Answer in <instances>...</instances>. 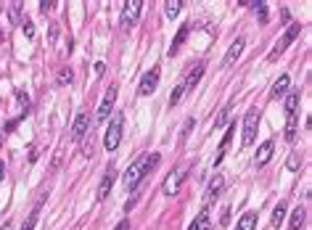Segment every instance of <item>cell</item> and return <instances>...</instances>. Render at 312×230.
Wrapping results in <instances>:
<instances>
[{"label": "cell", "mask_w": 312, "mask_h": 230, "mask_svg": "<svg viewBox=\"0 0 312 230\" xmlns=\"http://www.w3.org/2000/svg\"><path fill=\"white\" fill-rule=\"evenodd\" d=\"M156 164H159V154H143V156H138V159L127 167V172L122 175V183L127 185V188H138L140 180H143V177L149 175Z\"/></svg>", "instance_id": "cell-1"}, {"label": "cell", "mask_w": 312, "mask_h": 230, "mask_svg": "<svg viewBox=\"0 0 312 230\" xmlns=\"http://www.w3.org/2000/svg\"><path fill=\"white\" fill-rule=\"evenodd\" d=\"M122 127H124V114L117 111V114L111 116V122H109V130H106V135H104V145H106L109 154L117 151L119 143H122Z\"/></svg>", "instance_id": "cell-2"}, {"label": "cell", "mask_w": 312, "mask_h": 230, "mask_svg": "<svg viewBox=\"0 0 312 230\" xmlns=\"http://www.w3.org/2000/svg\"><path fill=\"white\" fill-rule=\"evenodd\" d=\"M299 32H302V24H299V21H294V24H288V29L283 32V37H281V40L275 43V48L270 50L267 61H275L278 56H281L283 50H286V48H288V45H291V43H294V40H297V37H299Z\"/></svg>", "instance_id": "cell-3"}, {"label": "cell", "mask_w": 312, "mask_h": 230, "mask_svg": "<svg viewBox=\"0 0 312 230\" xmlns=\"http://www.w3.org/2000/svg\"><path fill=\"white\" fill-rule=\"evenodd\" d=\"M140 11H143V0H127V3H124V8H122V16H119V24H122L124 29L135 27Z\"/></svg>", "instance_id": "cell-4"}, {"label": "cell", "mask_w": 312, "mask_h": 230, "mask_svg": "<svg viewBox=\"0 0 312 230\" xmlns=\"http://www.w3.org/2000/svg\"><path fill=\"white\" fill-rule=\"evenodd\" d=\"M257 127H259V111L252 109L246 116H243V145H252L254 138H257Z\"/></svg>", "instance_id": "cell-5"}, {"label": "cell", "mask_w": 312, "mask_h": 230, "mask_svg": "<svg viewBox=\"0 0 312 230\" xmlns=\"http://www.w3.org/2000/svg\"><path fill=\"white\" fill-rule=\"evenodd\" d=\"M114 101H117V85H111V87H109V93H106V95H104V101H101L98 111H95V122H98V125H104V122L109 119L111 109H114Z\"/></svg>", "instance_id": "cell-6"}, {"label": "cell", "mask_w": 312, "mask_h": 230, "mask_svg": "<svg viewBox=\"0 0 312 230\" xmlns=\"http://www.w3.org/2000/svg\"><path fill=\"white\" fill-rule=\"evenodd\" d=\"M90 125H93V122H90V114H88V111H79L74 125H72V140H82L85 135H88Z\"/></svg>", "instance_id": "cell-7"}, {"label": "cell", "mask_w": 312, "mask_h": 230, "mask_svg": "<svg viewBox=\"0 0 312 230\" xmlns=\"http://www.w3.org/2000/svg\"><path fill=\"white\" fill-rule=\"evenodd\" d=\"M159 77H162V72H159V66H154L151 72H146L143 74V80H140V87H138V93L140 95H151L156 90V85H159Z\"/></svg>", "instance_id": "cell-8"}, {"label": "cell", "mask_w": 312, "mask_h": 230, "mask_svg": "<svg viewBox=\"0 0 312 230\" xmlns=\"http://www.w3.org/2000/svg\"><path fill=\"white\" fill-rule=\"evenodd\" d=\"M183 180H185V172H172V175H167V180H164V185H162V190H164V196H175L180 190V185H183Z\"/></svg>", "instance_id": "cell-9"}, {"label": "cell", "mask_w": 312, "mask_h": 230, "mask_svg": "<svg viewBox=\"0 0 312 230\" xmlns=\"http://www.w3.org/2000/svg\"><path fill=\"white\" fill-rule=\"evenodd\" d=\"M111 185H114V167H106V175H104V180H101L98 185V193H95V199L98 201H106L109 199V193H111Z\"/></svg>", "instance_id": "cell-10"}, {"label": "cell", "mask_w": 312, "mask_h": 230, "mask_svg": "<svg viewBox=\"0 0 312 230\" xmlns=\"http://www.w3.org/2000/svg\"><path fill=\"white\" fill-rule=\"evenodd\" d=\"M273 151H275V143H273V140H265V143L257 148V156H254V164H257V167H265L270 159H273Z\"/></svg>", "instance_id": "cell-11"}, {"label": "cell", "mask_w": 312, "mask_h": 230, "mask_svg": "<svg viewBox=\"0 0 312 230\" xmlns=\"http://www.w3.org/2000/svg\"><path fill=\"white\" fill-rule=\"evenodd\" d=\"M243 45H246V43H243V37H238V40L233 43V45L228 48V53H225V58H223V66H233L236 61H238V56L243 53Z\"/></svg>", "instance_id": "cell-12"}, {"label": "cell", "mask_w": 312, "mask_h": 230, "mask_svg": "<svg viewBox=\"0 0 312 230\" xmlns=\"http://www.w3.org/2000/svg\"><path fill=\"white\" fill-rule=\"evenodd\" d=\"M297 130H299V116H297V111H291V114H286V130H283V138L291 143V140L297 138Z\"/></svg>", "instance_id": "cell-13"}, {"label": "cell", "mask_w": 312, "mask_h": 230, "mask_svg": "<svg viewBox=\"0 0 312 230\" xmlns=\"http://www.w3.org/2000/svg\"><path fill=\"white\" fill-rule=\"evenodd\" d=\"M201 77H204V64H198V66H193V72L185 77V82H183L180 87H183L185 93H191V90H193V87L198 85V80H201Z\"/></svg>", "instance_id": "cell-14"}, {"label": "cell", "mask_w": 312, "mask_h": 230, "mask_svg": "<svg viewBox=\"0 0 312 230\" xmlns=\"http://www.w3.org/2000/svg\"><path fill=\"white\" fill-rule=\"evenodd\" d=\"M288 87H291V80H288V74H281L275 80L273 90H270V98H283V95L288 93Z\"/></svg>", "instance_id": "cell-15"}, {"label": "cell", "mask_w": 312, "mask_h": 230, "mask_svg": "<svg viewBox=\"0 0 312 230\" xmlns=\"http://www.w3.org/2000/svg\"><path fill=\"white\" fill-rule=\"evenodd\" d=\"M233 132H236V122L233 125H228V132H225V138L220 140V148H217V156H214V167L223 161V156H225V151H228V145H230V138H233Z\"/></svg>", "instance_id": "cell-16"}, {"label": "cell", "mask_w": 312, "mask_h": 230, "mask_svg": "<svg viewBox=\"0 0 312 230\" xmlns=\"http://www.w3.org/2000/svg\"><path fill=\"white\" fill-rule=\"evenodd\" d=\"M188 230H212V220H209V209H201L198 217H193V222L188 225Z\"/></svg>", "instance_id": "cell-17"}, {"label": "cell", "mask_w": 312, "mask_h": 230, "mask_svg": "<svg viewBox=\"0 0 312 230\" xmlns=\"http://www.w3.org/2000/svg\"><path fill=\"white\" fill-rule=\"evenodd\" d=\"M188 32H191V24H185V27H180V32L175 35V40H172V48H169V56H175L180 50V45L185 43V37H188Z\"/></svg>", "instance_id": "cell-18"}, {"label": "cell", "mask_w": 312, "mask_h": 230, "mask_svg": "<svg viewBox=\"0 0 312 230\" xmlns=\"http://www.w3.org/2000/svg\"><path fill=\"white\" fill-rule=\"evenodd\" d=\"M223 185H225V180H223V177H214V180L212 183H209V188H207V196H204V199H207V201H212V199H217V196H220V190H223Z\"/></svg>", "instance_id": "cell-19"}, {"label": "cell", "mask_w": 312, "mask_h": 230, "mask_svg": "<svg viewBox=\"0 0 312 230\" xmlns=\"http://www.w3.org/2000/svg\"><path fill=\"white\" fill-rule=\"evenodd\" d=\"M254 228H257V215L254 212H246L236 225V230H254Z\"/></svg>", "instance_id": "cell-20"}, {"label": "cell", "mask_w": 312, "mask_h": 230, "mask_svg": "<svg viewBox=\"0 0 312 230\" xmlns=\"http://www.w3.org/2000/svg\"><path fill=\"white\" fill-rule=\"evenodd\" d=\"M183 5H185L183 0H167V3H164V14H167V19H175Z\"/></svg>", "instance_id": "cell-21"}, {"label": "cell", "mask_w": 312, "mask_h": 230, "mask_svg": "<svg viewBox=\"0 0 312 230\" xmlns=\"http://www.w3.org/2000/svg\"><path fill=\"white\" fill-rule=\"evenodd\" d=\"M299 90H288L286 93V114H291V111H297L299 109Z\"/></svg>", "instance_id": "cell-22"}, {"label": "cell", "mask_w": 312, "mask_h": 230, "mask_svg": "<svg viewBox=\"0 0 312 230\" xmlns=\"http://www.w3.org/2000/svg\"><path fill=\"white\" fill-rule=\"evenodd\" d=\"M304 217H307V212L304 209H294V215H291V225H288V230H302V225H304Z\"/></svg>", "instance_id": "cell-23"}, {"label": "cell", "mask_w": 312, "mask_h": 230, "mask_svg": "<svg viewBox=\"0 0 312 230\" xmlns=\"http://www.w3.org/2000/svg\"><path fill=\"white\" fill-rule=\"evenodd\" d=\"M283 220H286V204H278L275 209H273V225L278 228Z\"/></svg>", "instance_id": "cell-24"}, {"label": "cell", "mask_w": 312, "mask_h": 230, "mask_svg": "<svg viewBox=\"0 0 312 230\" xmlns=\"http://www.w3.org/2000/svg\"><path fill=\"white\" fill-rule=\"evenodd\" d=\"M72 80H74L72 69H61V72H59V77H56V82H59L61 87H64V85H72Z\"/></svg>", "instance_id": "cell-25"}, {"label": "cell", "mask_w": 312, "mask_h": 230, "mask_svg": "<svg viewBox=\"0 0 312 230\" xmlns=\"http://www.w3.org/2000/svg\"><path fill=\"white\" fill-rule=\"evenodd\" d=\"M21 29H24V37H27V40H32V37H35V24H32L30 19H21Z\"/></svg>", "instance_id": "cell-26"}, {"label": "cell", "mask_w": 312, "mask_h": 230, "mask_svg": "<svg viewBox=\"0 0 312 230\" xmlns=\"http://www.w3.org/2000/svg\"><path fill=\"white\" fill-rule=\"evenodd\" d=\"M11 21L21 24V3H11Z\"/></svg>", "instance_id": "cell-27"}, {"label": "cell", "mask_w": 312, "mask_h": 230, "mask_svg": "<svg viewBox=\"0 0 312 230\" xmlns=\"http://www.w3.org/2000/svg\"><path fill=\"white\" fill-rule=\"evenodd\" d=\"M183 95H185V90H183V87H175V90L172 93H169V106H178L180 103V98H183Z\"/></svg>", "instance_id": "cell-28"}, {"label": "cell", "mask_w": 312, "mask_h": 230, "mask_svg": "<svg viewBox=\"0 0 312 230\" xmlns=\"http://www.w3.org/2000/svg\"><path fill=\"white\" fill-rule=\"evenodd\" d=\"M286 167L288 170H299V167H302V156L297 154V151H294L291 156H288V161H286Z\"/></svg>", "instance_id": "cell-29"}, {"label": "cell", "mask_w": 312, "mask_h": 230, "mask_svg": "<svg viewBox=\"0 0 312 230\" xmlns=\"http://www.w3.org/2000/svg\"><path fill=\"white\" fill-rule=\"evenodd\" d=\"M228 114H230V106H225V109L217 114V119H214V127H223L225 122H228Z\"/></svg>", "instance_id": "cell-30"}, {"label": "cell", "mask_w": 312, "mask_h": 230, "mask_svg": "<svg viewBox=\"0 0 312 230\" xmlns=\"http://www.w3.org/2000/svg\"><path fill=\"white\" fill-rule=\"evenodd\" d=\"M193 125H196V119H193V116H188V119H185V125H183V132H180V138H188L191 135V130H193Z\"/></svg>", "instance_id": "cell-31"}, {"label": "cell", "mask_w": 312, "mask_h": 230, "mask_svg": "<svg viewBox=\"0 0 312 230\" xmlns=\"http://www.w3.org/2000/svg\"><path fill=\"white\" fill-rule=\"evenodd\" d=\"M16 101L24 106V114H27V111H30V95H27L24 90H16Z\"/></svg>", "instance_id": "cell-32"}, {"label": "cell", "mask_w": 312, "mask_h": 230, "mask_svg": "<svg viewBox=\"0 0 312 230\" xmlns=\"http://www.w3.org/2000/svg\"><path fill=\"white\" fill-rule=\"evenodd\" d=\"M37 209H40V206H37ZM37 209L32 212L30 217H27V222H24V225H21V230H35V222H37Z\"/></svg>", "instance_id": "cell-33"}, {"label": "cell", "mask_w": 312, "mask_h": 230, "mask_svg": "<svg viewBox=\"0 0 312 230\" xmlns=\"http://www.w3.org/2000/svg\"><path fill=\"white\" fill-rule=\"evenodd\" d=\"M56 0H40V11H43V14H48V11H53L56 8Z\"/></svg>", "instance_id": "cell-34"}, {"label": "cell", "mask_w": 312, "mask_h": 230, "mask_svg": "<svg viewBox=\"0 0 312 230\" xmlns=\"http://www.w3.org/2000/svg\"><path fill=\"white\" fill-rule=\"evenodd\" d=\"M254 5H257V11H259V21L265 24V21H267V3H254Z\"/></svg>", "instance_id": "cell-35"}, {"label": "cell", "mask_w": 312, "mask_h": 230, "mask_svg": "<svg viewBox=\"0 0 312 230\" xmlns=\"http://www.w3.org/2000/svg\"><path fill=\"white\" fill-rule=\"evenodd\" d=\"M228 222H230V209L225 206V209H223V215H220V225H228Z\"/></svg>", "instance_id": "cell-36"}, {"label": "cell", "mask_w": 312, "mask_h": 230, "mask_svg": "<svg viewBox=\"0 0 312 230\" xmlns=\"http://www.w3.org/2000/svg\"><path fill=\"white\" fill-rule=\"evenodd\" d=\"M104 72H106V64H101V61H98V64H95V74L104 77Z\"/></svg>", "instance_id": "cell-37"}, {"label": "cell", "mask_w": 312, "mask_h": 230, "mask_svg": "<svg viewBox=\"0 0 312 230\" xmlns=\"http://www.w3.org/2000/svg\"><path fill=\"white\" fill-rule=\"evenodd\" d=\"M114 230H130V220H122V222H119V225H117Z\"/></svg>", "instance_id": "cell-38"}, {"label": "cell", "mask_w": 312, "mask_h": 230, "mask_svg": "<svg viewBox=\"0 0 312 230\" xmlns=\"http://www.w3.org/2000/svg\"><path fill=\"white\" fill-rule=\"evenodd\" d=\"M3 175H5V164L0 161V180H3Z\"/></svg>", "instance_id": "cell-39"}, {"label": "cell", "mask_w": 312, "mask_h": 230, "mask_svg": "<svg viewBox=\"0 0 312 230\" xmlns=\"http://www.w3.org/2000/svg\"><path fill=\"white\" fill-rule=\"evenodd\" d=\"M0 230H11V225H3V228H0Z\"/></svg>", "instance_id": "cell-40"}, {"label": "cell", "mask_w": 312, "mask_h": 230, "mask_svg": "<svg viewBox=\"0 0 312 230\" xmlns=\"http://www.w3.org/2000/svg\"><path fill=\"white\" fill-rule=\"evenodd\" d=\"M0 143H3V135H0Z\"/></svg>", "instance_id": "cell-41"}]
</instances>
